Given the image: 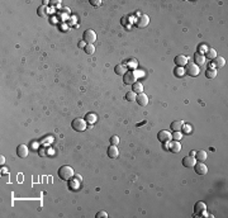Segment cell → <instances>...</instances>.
<instances>
[{
	"label": "cell",
	"instance_id": "cell-32",
	"mask_svg": "<svg viewBox=\"0 0 228 218\" xmlns=\"http://www.w3.org/2000/svg\"><path fill=\"white\" fill-rule=\"evenodd\" d=\"M95 217L96 218H106V217H108V214H106V212H104V210H100V212H98L95 214Z\"/></svg>",
	"mask_w": 228,
	"mask_h": 218
},
{
	"label": "cell",
	"instance_id": "cell-35",
	"mask_svg": "<svg viewBox=\"0 0 228 218\" xmlns=\"http://www.w3.org/2000/svg\"><path fill=\"white\" fill-rule=\"evenodd\" d=\"M69 181H70V189H76V188H77V185H79V184H77V183H79V181L76 183V181H72L71 179H70Z\"/></svg>",
	"mask_w": 228,
	"mask_h": 218
},
{
	"label": "cell",
	"instance_id": "cell-10",
	"mask_svg": "<svg viewBox=\"0 0 228 218\" xmlns=\"http://www.w3.org/2000/svg\"><path fill=\"white\" fill-rule=\"evenodd\" d=\"M28 153H29V150H28V147L25 145H19L17 147V155L18 157L20 159H25L28 156Z\"/></svg>",
	"mask_w": 228,
	"mask_h": 218
},
{
	"label": "cell",
	"instance_id": "cell-2",
	"mask_svg": "<svg viewBox=\"0 0 228 218\" xmlns=\"http://www.w3.org/2000/svg\"><path fill=\"white\" fill-rule=\"evenodd\" d=\"M86 121L84 118H75L72 123H71V127H72L76 132H84L86 129Z\"/></svg>",
	"mask_w": 228,
	"mask_h": 218
},
{
	"label": "cell",
	"instance_id": "cell-21",
	"mask_svg": "<svg viewBox=\"0 0 228 218\" xmlns=\"http://www.w3.org/2000/svg\"><path fill=\"white\" fill-rule=\"evenodd\" d=\"M85 121H86V123H89V124H94L96 121H98V117H96V114H94V113H88L86 116H85Z\"/></svg>",
	"mask_w": 228,
	"mask_h": 218
},
{
	"label": "cell",
	"instance_id": "cell-31",
	"mask_svg": "<svg viewBox=\"0 0 228 218\" xmlns=\"http://www.w3.org/2000/svg\"><path fill=\"white\" fill-rule=\"evenodd\" d=\"M174 72H175L176 76H179V77H180V76H183V74L185 72V70L181 69V67H177V69H175V71H174Z\"/></svg>",
	"mask_w": 228,
	"mask_h": 218
},
{
	"label": "cell",
	"instance_id": "cell-14",
	"mask_svg": "<svg viewBox=\"0 0 228 218\" xmlns=\"http://www.w3.org/2000/svg\"><path fill=\"white\" fill-rule=\"evenodd\" d=\"M195 164H196V160L194 156H186L183 159V165L185 167H194Z\"/></svg>",
	"mask_w": 228,
	"mask_h": 218
},
{
	"label": "cell",
	"instance_id": "cell-12",
	"mask_svg": "<svg viewBox=\"0 0 228 218\" xmlns=\"http://www.w3.org/2000/svg\"><path fill=\"white\" fill-rule=\"evenodd\" d=\"M136 102L139 107H146L148 104V96L145 94V93H141V94H137V98H136Z\"/></svg>",
	"mask_w": 228,
	"mask_h": 218
},
{
	"label": "cell",
	"instance_id": "cell-36",
	"mask_svg": "<svg viewBox=\"0 0 228 218\" xmlns=\"http://www.w3.org/2000/svg\"><path fill=\"white\" fill-rule=\"evenodd\" d=\"M86 45H88V43H86V42H84V41H80L79 43H77V46H79V48H82V50L85 48V46H86Z\"/></svg>",
	"mask_w": 228,
	"mask_h": 218
},
{
	"label": "cell",
	"instance_id": "cell-9",
	"mask_svg": "<svg viewBox=\"0 0 228 218\" xmlns=\"http://www.w3.org/2000/svg\"><path fill=\"white\" fill-rule=\"evenodd\" d=\"M194 169H195V173L198 175H205L206 173H208V167H206V165L204 163H198L194 165Z\"/></svg>",
	"mask_w": 228,
	"mask_h": 218
},
{
	"label": "cell",
	"instance_id": "cell-25",
	"mask_svg": "<svg viewBox=\"0 0 228 218\" xmlns=\"http://www.w3.org/2000/svg\"><path fill=\"white\" fill-rule=\"evenodd\" d=\"M126 100L128 102H134L136 100V98H137V94L136 93H133V91H128V93H126Z\"/></svg>",
	"mask_w": 228,
	"mask_h": 218
},
{
	"label": "cell",
	"instance_id": "cell-39",
	"mask_svg": "<svg viewBox=\"0 0 228 218\" xmlns=\"http://www.w3.org/2000/svg\"><path fill=\"white\" fill-rule=\"evenodd\" d=\"M0 160H2V164H4V163H5V157H4V156L0 157Z\"/></svg>",
	"mask_w": 228,
	"mask_h": 218
},
{
	"label": "cell",
	"instance_id": "cell-15",
	"mask_svg": "<svg viewBox=\"0 0 228 218\" xmlns=\"http://www.w3.org/2000/svg\"><path fill=\"white\" fill-rule=\"evenodd\" d=\"M205 56L204 55H202V53H195L194 55V64L196 65V66H202V65H204L205 64Z\"/></svg>",
	"mask_w": 228,
	"mask_h": 218
},
{
	"label": "cell",
	"instance_id": "cell-11",
	"mask_svg": "<svg viewBox=\"0 0 228 218\" xmlns=\"http://www.w3.org/2000/svg\"><path fill=\"white\" fill-rule=\"evenodd\" d=\"M169 151L173 153H179L181 151V145L179 141H170L169 142Z\"/></svg>",
	"mask_w": 228,
	"mask_h": 218
},
{
	"label": "cell",
	"instance_id": "cell-23",
	"mask_svg": "<svg viewBox=\"0 0 228 218\" xmlns=\"http://www.w3.org/2000/svg\"><path fill=\"white\" fill-rule=\"evenodd\" d=\"M114 71H116V74H117V75H119V76H123V75L127 72V69H126V66H124V65H117L116 67H114Z\"/></svg>",
	"mask_w": 228,
	"mask_h": 218
},
{
	"label": "cell",
	"instance_id": "cell-1",
	"mask_svg": "<svg viewBox=\"0 0 228 218\" xmlns=\"http://www.w3.org/2000/svg\"><path fill=\"white\" fill-rule=\"evenodd\" d=\"M59 176L61 180H66L69 181L70 179H72L75 176V173H74V169L71 167V166H61L60 167V170H59Z\"/></svg>",
	"mask_w": 228,
	"mask_h": 218
},
{
	"label": "cell",
	"instance_id": "cell-3",
	"mask_svg": "<svg viewBox=\"0 0 228 218\" xmlns=\"http://www.w3.org/2000/svg\"><path fill=\"white\" fill-rule=\"evenodd\" d=\"M184 70H185V72H186L189 76H191V77L198 76L199 72H200V69H199V66H196L194 62H188Z\"/></svg>",
	"mask_w": 228,
	"mask_h": 218
},
{
	"label": "cell",
	"instance_id": "cell-7",
	"mask_svg": "<svg viewBox=\"0 0 228 218\" xmlns=\"http://www.w3.org/2000/svg\"><path fill=\"white\" fill-rule=\"evenodd\" d=\"M157 139L160 142L162 143H165V142H170L171 139H173V136H171V132L169 131H165V129H162L157 133Z\"/></svg>",
	"mask_w": 228,
	"mask_h": 218
},
{
	"label": "cell",
	"instance_id": "cell-27",
	"mask_svg": "<svg viewBox=\"0 0 228 218\" xmlns=\"http://www.w3.org/2000/svg\"><path fill=\"white\" fill-rule=\"evenodd\" d=\"M37 14L39 17H45L46 14H47V6H45V5H41L39 8L37 9Z\"/></svg>",
	"mask_w": 228,
	"mask_h": 218
},
{
	"label": "cell",
	"instance_id": "cell-37",
	"mask_svg": "<svg viewBox=\"0 0 228 218\" xmlns=\"http://www.w3.org/2000/svg\"><path fill=\"white\" fill-rule=\"evenodd\" d=\"M76 179H77V181H80V183H81V180H82V178L80 176V175H76Z\"/></svg>",
	"mask_w": 228,
	"mask_h": 218
},
{
	"label": "cell",
	"instance_id": "cell-8",
	"mask_svg": "<svg viewBox=\"0 0 228 218\" xmlns=\"http://www.w3.org/2000/svg\"><path fill=\"white\" fill-rule=\"evenodd\" d=\"M174 61H175V65H176L177 67H185V66H186V64L189 62L188 57H186V56H184V55L176 56Z\"/></svg>",
	"mask_w": 228,
	"mask_h": 218
},
{
	"label": "cell",
	"instance_id": "cell-16",
	"mask_svg": "<svg viewBox=\"0 0 228 218\" xmlns=\"http://www.w3.org/2000/svg\"><path fill=\"white\" fill-rule=\"evenodd\" d=\"M108 156L110 159H117L119 156V150H118V147L117 146H109V149H108Z\"/></svg>",
	"mask_w": 228,
	"mask_h": 218
},
{
	"label": "cell",
	"instance_id": "cell-24",
	"mask_svg": "<svg viewBox=\"0 0 228 218\" xmlns=\"http://www.w3.org/2000/svg\"><path fill=\"white\" fill-rule=\"evenodd\" d=\"M217 74H218V72H217L216 69H208V70L205 71V76L208 77V79H216Z\"/></svg>",
	"mask_w": 228,
	"mask_h": 218
},
{
	"label": "cell",
	"instance_id": "cell-20",
	"mask_svg": "<svg viewBox=\"0 0 228 218\" xmlns=\"http://www.w3.org/2000/svg\"><path fill=\"white\" fill-rule=\"evenodd\" d=\"M132 91L133 93H136V94H141V93H143V85H142V82H139V81H136L132 85Z\"/></svg>",
	"mask_w": 228,
	"mask_h": 218
},
{
	"label": "cell",
	"instance_id": "cell-40",
	"mask_svg": "<svg viewBox=\"0 0 228 218\" xmlns=\"http://www.w3.org/2000/svg\"><path fill=\"white\" fill-rule=\"evenodd\" d=\"M47 4H48V2H47V0H45V2H43V4H42V5H45V6H46Z\"/></svg>",
	"mask_w": 228,
	"mask_h": 218
},
{
	"label": "cell",
	"instance_id": "cell-22",
	"mask_svg": "<svg viewBox=\"0 0 228 218\" xmlns=\"http://www.w3.org/2000/svg\"><path fill=\"white\" fill-rule=\"evenodd\" d=\"M204 56H205V60H212L213 61V60L217 57V51L214 50V48H209Z\"/></svg>",
	"mask_w": 228,
	"mask_h": 218
},
{
	"label": "cell",
	"instance_id": "cell-13",
	"mask_svg": "<svg viewBox=\"0 0 228 218\" xmlns=\"http://www.w3.org/2000/svg\"><path fill=\"white\" fill-rule=\"evenodd\" d=\"M148 23H149V18H148V15H141L138 19H137V23H136V25L138 27V28H145V27H147L148 25Z\"/></svg>",
	"mask_w": 228,
	"mask_h": 218
},
{
	"label": "cell",
	"instance_id": "cell-6",
	"mask_svg": "<svg viewBox=\"0 0 228 218\" xmlns=\"http://www.w3.org/2000/svg\"><path fill=\"white\" fill-rule=\"evenodd\" d=\"M123 81H124L126 85H133V84L137 81L136 74H134L133 71H127V72L123 75Z\"/></svg>",
	"mask_w": 228,
	"mask_h": 218
},
{
	"label": "cell",
	"instance_id": "cell-28",
	"mask_svg": "<svg viewBox=\"0 0 228 218\" xmlns=\"http://www.w3.org/2000/svg\"><path fill=\"white\" fill-rule=\"evenodd\" d=\"M171 136H173L174 141H180V139L183 138V133H181V131H176V132H174Z\"/></svg>",
	"mask_w": 228,
	"mask_h": 218
},
{
	"label": "cell",
	"instance_id": "cell-30",
	"mask_svg": "<svg viewBox=\"0 0 228 218\" xmlns=\"http://www.w3.org/2000/svg\"><path fill=\"white\" fill-rule=\"evenodd\" d=\"M110 143L114 145V146H117L119 143V137L118 136H112L110 137Z\"/></svg>",
	"mask_w": 228,
	"mask_h": 218
},
{
	"label": "cell",
	"instance_id": "cell-4",
	"mask_svg": "<svg viewBox=\"0 0 228 218\" xmlns=\"http://www.w3.org/2000/svg\"><path fill=\"white\" fill-rule=\"evenodd\" d=\"M82 41L86 42L88 45H94V42L96 41V33L92 29H86L82 34Z\"/></svg>",
	"mask_w": 228,
	"mask_h": 218
},
{
	"label": "cell",
	"instance_id": "cell-33",
	"mask_svg": "<svg viewBox=\"0 0 228 218\" xmlns=\"http://www.w3.org/2000/svg\"><path fill=\"white\" fill-rule=\"evenodd\" d=\"M183 129H184L185 133H190L191 132V126L190 124H184L183 126Z\"/></svg>",
	"mask_w": 228,
	"mask_h": 218
},
{
	"label": "cell",
	"instance_id": "cell-38",
	"mask_svg": "<svg viewBox=\"0 0 228 218\" xmlns=\"http://www.w3.org/2000/svg\"><path fill=\"white\" fill-rule=\"evenodd\" d=\"M189 156H194V157H195V151H191V152H190V155H189Z\"/></svg>",
	"mask_w": 228,
	"mask_h": 218
},
{
	"label": "cell",
	"instance_id": "cell-17",
	"mask_svg": "<svg viewBox=\"0 0 228 218\" xmlns=\"http://www.w3.org/2000/svg\"><path fill=\"white\" fill-rule=\"evenodd\" d=\"M213 64H214L216 70H217V69H223V67L226 66V59L217 56V57H216L214 60H213Z\"/></svg>",
	"mask_w": 228,
	"mask_h": 218
},
{
	"label": "cell",
	"instance_id": "cell-5",
	"mask_svg": "<svg viewBox=\"0 0 228 218\" xmlns=\"http://www.w3.org/2000/svg\"><path fill=\"white\" fill-rule=\"evenodd\" d=\"M194 216H206V206L203 202H196L194 206Z\"/></svg>",
	"mask_w": 228,
	"mask_h": 218
},
{
	"label": "cell",
	"instance_id": "cell-29",
	"mask_svg": "<svg viewBox=\"0 0 228 218\" xmlns=\"http://www.w3.org/2000/svg\"><path fill=\"white\" fill-rule=\"evenodd\" d=\"M208 50H209V47L206 46V45H200V46H199V52L198 53H202V55H203V52L206 53V51H208Z\"/></svg>",
	"mask_w": 228,
	"mask_h": 218
},
{
	"label": "cell",
	"instance_id": "cell-19",
	"mask_svg": "<svg viewBox=\"0 0 228 218\" xmlns=\"http://www.w3.org/2000/svg\"><path fill=\"white\" fill-rule=\"evenodd\" d=\"M183 126H184V122H183V121H174L173 123H171L170 128L173 129L174 132H176V131H181V129H183Z\"/></svg>",
	"mask_w": 228,
	"mask_h": 218
},
{
	"label": "cell",
	"instance_id": "cell-26",
	"mask_svg": "<svg viewBox=\"0 0 228 218\" xmlns=\"http://www.w3.org/2000/svg\"><path fill=\"white\" fill-rule=\"evenodd\" d=\"M84 51H85L86 55H92L95 52V47H94V45H86L85 48H84Z\"/></svg>",
	"mask_w": 228,
	"mask_h": 218
},
{
	"label": "cell",
	"instance_id": "cell-18",
	"mask_svg": "<svg viewBox=\"0 0 228 218\" xmlns=\"http://www.w3.org/2000/svg\"><path fill=\"white\" fill-rule=\"evenodd\" d=\"M206 157H208V155H206V152L204 150H199L195 152V160L199 161V163H204Z\"/></svg>",
	"mask_w": 228,
	"mask_h": 218
},
{
	"label": "cell",
	"instance_id": "cell-34",
	"mask_svg": "<svg viewBox=\"0 0 228 218\" xmlns=\"http://www.w3.org/2000/svg\"><path fill=\"white\" fill-rule=\"evenodd\" d=\"M90 4L92 6H99V5H102V0H90Z\"/></svg>",
	"mask_w": 228,
	"mask_h": 218
}]
</instances>
